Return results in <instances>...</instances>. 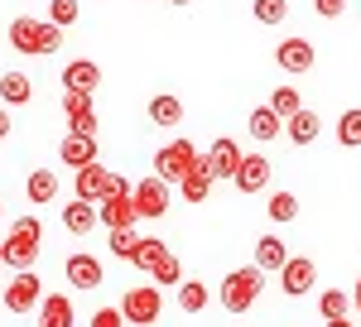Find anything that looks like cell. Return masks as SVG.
I'll list each match as a JSON object with an SVG mask.
<instances>
[{"mask_svg":"<svg viewBox=\"0 0 361 327\" xmlns=\"http://www.w3.org/2000/svg\"><path fill=\"white\" fill-rule=\"evenodd\" d=\"M39 250H44V226H39V217H15L10 221V236L0 241L5 265L10 270H34Z\"/></svg>","mask_w":361,"mask_h":327,"instance_id":"1","label":"cell"},{"mask_svg":"<svg viewBox=\"0 0 361 327\" xmlns=\"http://www.w3.org/2000/svg\"><path fill=\"white\" fill-rule=\"evenodd\" d=\"M116 308H121V318L130 327H149V323H159V313H164V294L154 284H135V289L121 294Z\"/></svg>","mask_w":361,"mask_h":327,"instance_id":"2","label":"cell"},{"mask_svg":"<svg viewBox=\"0 0 361 327\" xmlns=\"http://www.w3.org/2000/svg\"><path fill=\"white\" fill-rule=\"evenodd\" d=\"M255 299H260V270H255V265L231 270L222 279V308H226V313H246Z\"/></svg>","mask_w":361,"mask_h":327,"instance_id":"3","label":"cell"},{"mask_svg":"<svg viewBox=\"0 0 361 327\" xmlns=\"http://www.w3.org/2000/svg\"><path fill=\"white\" fill-rule=\"evenodd\" d=\"M197 159H202V154H197L193 140H169L164 149L154 154V178H164V183H178V178H183V173H188Z\"/></svg>","mask_w":361,"mask_h":327,"instance_id":"4","label":"cell"},{"mask_svg":"<svg viewBox=\"0 0 361 327\" xmlns=\"http://www.w3.org/2000/svg\"><path fill=\"white\" fill-rule=\"evenodd\" d=\"M73 188H78V197H82V202H92V207H97L102 197H111V192L121 188V173H111L106 164L92 159V164H82V168L73 173Z\"/></svg>","mask_w":361,"mask_h":327,"instance_id":"5","label":"cell"},{"mask_svg":"<svg viewBox=\"0 0 361 327\" xmlns=\"http://www.w3.org/2000/svg\"><path fill=\"white\" fill-rule=\"evenodd\" d=\"M97 221L111 226V231H135L140 212H135V197H130V183H126V178H121V188H116L111 197L97 202Z\"/></svg>","mask_w":361,"mask_h":327,"instance_id":"6","label":"cell"},{"mask_svg":"<svg viewBox=\"0 0 361 327\" xmlns=\"http://www.w3.org/2000/svg\"><path fill=\"white\" fill-rule=\"evenodd\" d=\"M130 197H135V212L140 217H164L169 212V202H173V192H169L164 178H140V183H130Z\"/></svg>","mask_w":361,"mask_h":327,"instance_id":"7","label":"cell"},{"mask_svg":"<svg viewBox=\"0 0 361 327\" xmlns=\"http://www.w3.org/2000/svg\"><path fill=\"white\" fill-rule=\"evenodd\" d=\"M39 299H44V279L34 270H15L10 289H5V308H10V313H34Z\"/></svg>","mask_w":361,"mask_h":327,"instance_id":"8","label":"cell"},{"mask_svg":"<svg viewBox=\"0 0 361 327\" xmlns=\"http://www.w3.org/2000/svg\"><path fill=\"white\" fill-rule=\"evenodd\" d=\"M270 159L265 154H241V164H236V173H231V183H236V192L241 197H250V192H265L270 188Z\"/></svg>","mask_w":361,"mask_h":327,"instance_id":"9","label":"cell"},{"mask_svg":"<svg viewBox=\"0 0 361 327\" xmlns=\"http://www.w3.org/2000/svg\"><path fill=\"white\" fill-rule=\"evenodd\" d=\"M313 284H318V265H313V260H304V255H289V260L279 265V289H284L289 299H304Z\"/></svg>","mask_w":361,"mask_h":327,"instance_id":"10","label":"cell"},{"mask_svg":"<svg viewBox=\"0 0 361 327\" xmlns=\"http://www.w3.org/2000/svg\"><path fill=\"white\" fill-rule=\"evenodd\" d=\"M63 274H68V284H73V289H102V279H106L102 260H97V255H87V250L68 255V260H63Z\"/></svg>","mask_w":361,"mask_h":327,"instance_id":"11","label":"cell"},{"mask_svg":"<svg viewBox=\"0 0 361 327\" xmlns=\"http://www.w3.org/2000/svg\"><path fill=\"white\" fill-rule=\"evenodd\" d=\"M202 164H207L212 183H217V178H231V173H236V164H241V144H236L231 135H217V140H212V149L202 154Z\"/></svg>","mask_w":361,"mask_h":327,"instance_id":"12","label":"cell"},{"mask_svg":"<svg viewBox=\"0 0 361 327\" xmlns=\"http://www.w3.org/2000/svg\"><path fill=\"white\" fill-rule=\"evenodd\" d=\"M313 44H308V39H284V44H279L275 49V63L279 68H284V73H294V78H304L308 68H313Z\"/></svg>","mask_w":361,"mask_h":327,"instance_id":"13","label":"cell"},{"mask_svg":"<svg viewBox=\"0 0 361 327\" xmlns=\"http://www.w3.org/2000/svg\"><path fill=\"white\" fill-rule=\"evenodd\" d=\"M97 87H102V68H97L92 58H78V63L63 68V92H82V97H92Z\"/></svg>","mask_w":361,"mask_h":327,"instance_id":"14","label":"cell"},{"mask_svg":"<svg viewBox=\"0 0 361 327\" xmlns=\"http://www.w3.org/2000/svg\"><path fill=\"white\" fill-rule=\"evenodd\" d=\"M39 25L44 20H34V15H15L10 20V49L25 58H39Z\"/></svg>","mask_w":361,"mask_h":327,"instance_id":"15","label":"cell"},{"mask_svg":"<svg viewBox=\"0 0 361 327\" xmlns=\"http://www.w3.org/2000/svg\"><path fill=\"white\" fill-rule=\"evenodd\" d=\"M284 135L294 140V144H313V140L323 135V116H318V111H308V106H299L289 121H284Z\"/></svg>","mask_w":361,"mask_h":327,"instance_id":"16","label":"cell"},{"mask_svg":"<svg viewBox=\"0 0 361 327\" xmlns=\"http://www.w3.org/2000/svg\"><path fill=\"white\" fill-rule=\"evenodd\" d=\"M34 313H39V327H73V299L68 294H44Z\"/></svg>","mask_w":361,"mask_h":327,"instance_id":"17","label":"cell"},{"mask_svg":"<svg viewBox=\"0 0 361 327\" xmlns=\"http://www.w3.org/2000/svg\"><path fill=\"white\" fill-rule=\"evenodd\" d=\"M63 226L73 231V236H92L102 221H97V207L92 202H82V197H73L68 207H63Z\"/></svg>","mask_w":361,"mask_h":327,"instance_id":"18","label":"cell"},{"mask_svg":"<svg viewBox=\"0 0 361 327\" xmlns=\"http://www.w3.org/2000/svg\"><path fill=\"white\" fill-rule=\"evenodd\" d=\"M178 188H183V202H193V207H202L207 202V192H212V173H207V164L197 159L183 178H178Z\"/></svg>","mask_w":361,"mask_h":327,"instance_id":"19","label":"cell"},{"mask_svg":"<svg viewBox=\"0 0 361 327\" xmlns=\"http://www.w3.org/2000/svg\"><path fill=\"white\" fill-rule=\"evenodd\" d=\"M149 121H154L159 130H173V125L183 121V101H178V97H169V92L149 97Z\"/></svg>","mask_w":361,"mask_h":327,"instance_id":"20","label":"cell"},{"mask_svg":"<svg viewBox=\"0 0 361 327\" xmlns=\"http://www.w3.org/2000/svg\"><path fill=\"white\" fill-rule=\"evenodd\" d=\"M246 125H250V135L260 140V144H270V140H279V135H284V121H279V116H275L270 106H255V111H250V121H246Z\"/></svg>","mask_w":361,"mask_h":327,"instance_id":"21","label":"cell"},{"mask_svg":"<svg viewBox=\"0 0 361 327\" xmlns=\"http://www.w3.org/2000/svg\"><path fill=\"white\" fill-rule=\"evenodd\" d=\"M58 159L68 164V168H82V164L97 159V140H82V135H68L58 144Z\"/></svg>","mask_w":361,"mask_h":327,"instance_id":"22","label":"cell"},{"mask_svg":"<svg viewBox=\"0 0 361 327\" xmlns=\"http://www.w3.org/2000/svg\"><path fill=\"white\" fill-rule=\"evenodd\" d=\"M284 260H289V245L279 241V236H260V241H255V270H260V274L279 270Z\"/></svg>","mask_w":361,"mask_h":327,"instance_id":"23","label":"cell"},{"mask_svg":"<svg viewBox=\"0 0 361 327\" xmlns=\"http://www.w3.org/2000/svg\"><path fill=\"white\" fill-rule=\"evenodd\" d=\"M169 255V245L164 241H154V236H135V250H130V265H135V270H154V265H159V260H164Z\"/></svg>","mask_w":361,"mask_h":327,"instance_id":"24","label":"cell"},{"mask_svg":"<svg viewBox=\"0 0 361 327\" xmlns=\"http://www.w3.org/2000/svg\"><path fill=\"white\" fill-rule=\"evenodd\" d=\"M29 97H34V82H29L25 73H5V78H0V101H5V111L25 106Z\"/></svg>","mask_w":361,"mask_h":327,"instance_id":"25","label":"cell"},{"mask_svg":"<svg viewBox=\"0 0 361 327\" xmlns=\"http://www.w3.org/2000/svg\"><path fill=\"white\" fill-rule=\"evenodd\" d=\"M207 299H212V289H207L202 279H178V308H183V313H202Z\"/></svg>","mask_w":361,"mask_h":327,"instance_id":"26","label":"cell"},{"mask_svg":"<svg viewBox=\"0 0 361 327\" xmlns=\"http://www.w3.org/2000/svg\"><path fill=\"white\" fill-rule=\"evenodd\" d=\"M25 192H29V202H34V207H44V202H54V197H58V178L49 173V168H39V173H29Z\"/></svg>","mask_w":361,"mask_h":327,"instance_id":"27","label":"cell"},{"mask_svg":"<svg viewBox=\"0 0 361 327\" xmlns=\"http://www.w3.org/2000/svg\"><path fill=\"white\" fill-rule=\"evenodd\" d=\"M265 217L279 221V226H284V221H294V217H299V197H294V192H270V202H265Z\"/></svg>","mask_w":361,"mask_h":327,"instance_id":"28","label":"cell"},{"mask_svg":"<svg viewBox=\"0 0 361 327\" xmlns=\"http://www.w3.org/2000/svg\"><path fill=\"white\" fill-rule=\"evenodd\" d=\"M149 279H154V289H178V279H183V265H178V255L169 250L164 260L149 270Z\"/></svg>","mask_w":361,"mask_h":327,"instance_id":"29","label":"cell"},{"mask_svg":"<svg viewBox=\"0 0 361 327\" xmlns=\"http://www.w3.org/2000/svg\"><path fill=\"white\" fill-rule=\"evenodd\" d=\"M347 308H352V294H342V289H323V294H318V313H323L328 323L347 318Z\"/></svg>","mask_w":361,"mask_h":327,"instance_id":"30","label":"cell"},{"mask_svg":"<svg viewBox=\"0 0 361 327\" xmlns=\"http://www.w3.org/2000/svg\"><path fill=\"white\" fill-rule=\"evenodd\" d=\"M299 106H304V97H299L294 87H275V92H270V111H275L279 121H289Z\"/></svg>","mask_w":361,"mask_h":327,"instance_id":"31","label":"cell"},{"mask_svg":"<svg viewBox=\"0 0 361 327\" xmlns=\"http://www.w3.org/2000/svg\"><path fill=\"white\" fill-rule=\"evenodd\" d=\"M250 15H255L260 25H284V20H289V0H255Z\"/></svg>","mask_w":361,"mask_h":327,"instance_id":"32","label":"cell"},{"mask_svg":"<svg viewBox=\"0 0 361 327\" xmlns=\"http://www.w3.org/2000/svg\"><path fill=\"white\" fill-rule=\"evenodd\" d=\"M78 15H82V0H49V25L68 29L78 25Z\"/></svg>","mask_w":361,"mask_h":327,"instance_id":"33","label":"cell"},{"mask_svg":"<svg viewBox=\"0 0 361 327\" xmlns=\"http://www.w3.org/2000/svg\"><path fill=\"white\" fill-rule=\"evenodd\" d=\"M337 144H347V149L361 144V111H342V121H337Z\"/></svg>","mask_w":361,"mask_h":327,"instance_id":"34","label":"cell"},{"mask_svg":"<svg viewBox=\"0 0 361 327\" xmlns=\"http://www.w3.org/2000/svg\"><path fill=\"white\" fill-rule=\"evenodd\" d=\"M58 49H63V29H58V25H49V20H44V25H39V58L58 54Z\"/></svg>","mask_w":361,"mask_h":327,"instance_id":"35","label":"cell"},{"mask_svg":"<svg viewBox=\"0 0 361 327\" xmlns=\"http://www.w3.org/2000/svg\"><path fill=\"white\" fill-rule=\"evenodd\" d=\"M63 111H68V121H73V116H87V111H92V97H82V92H63Z\"/></svg>","mask_w":361,"mask_h":327,"instance_id":"36","label":"cell"},{"mask_svg":"<svg viewBox=\"0 0 361 327\" xmlns=\"http://www.w3.org/2000/svg\"><path fill=\"white\" fill-rule=\"evenodd\" d=\"M130 250H135V231H111V255L116 260H130Z\"/></svg>","mask_w":361,"mask_h":327,"instance_id":"37","label":"cell"},{"mask_svg":"<svg viewBox=\"0 0 361 327\" xmlns=\"http://www.w3.org/2000/svg\"><path fill=\"white\" fill-rule=\"evenodd\" d=\"M87 327H126V318H121V308H97Z\"/></svg>","mask_w":361,"mask_h":327,"instance_id":"38","label":"cell"},{"mask_svg":"<svg viewBox=\"0 0 361 327\" xmlns=\"http://www.w3.org/2000/svg\"><path fill=\"white\" fill-rule=\"evenodd\" d=\"M313 10H318L323 20H337V15L347 10V0H313Z\"/></svg>","mask_w":361,"mask_h":327,"instance_id":"39","label":"cell"},{"mask_svg":"<svg viewBox=\"0 0 361 327\" xmlns=\"http://www.w3.org/2000/svg\"><path fill=\"white\" fill-rule=\"evenodd\" d=\"M5 135H10V111L0 106V140H5Z\"/></svg>","mask_w":361,"mask_h":327,"instance_id":"40","label":"cell"},{"mask_svg":"<svg viewBox=\"0 0 361 327\" xmlns=\"http://www.w3.org/2000/svg\"><path fill=\"white\" fill-rule=\"evenodd\" d=\"M352 303H357V313H361V279H357V289H352Z\"/></svg>","mask_w":361,"mask_h":327,"instance_id":"41","label":"cell"},{"mask_svg":"<svg viewBox=\"0 0 361 327\" xmlns=\"http://www.w3.org/2000/svg\"><path fill=\"white\" fill-rule=\"evenodd\" d=\"M328 327H357V323H352V318H337V323H328Z\"/></svg>","mask_w":361,"mask_h":327,"instance_id":"42","label":"cell"},{"mask_svg":"<svg viewBox=\"0 0 361 327\" xmlns=\"http://www.w3.org/2000/svg\"><path fill=\"white\" fill-rule=\"evenodd\" d=\"M169 5H178V10H183V5H193V0H169Z\"/></svg>","mask_w":361,"mask_h":327,"instance_id":"43","label":"cell"},{"mask_svg":"<svg viewBox=\"0 0 361 327\" xmlns=\"http://www.w3.org/2000/svg\"><path fill=\"white\" fill-rule=\"evenodd\" d=\"M0 270H5V255H0Z\"/></svg>","mask_w":361,"mask_h":327,"instance_id":"44","label":"cell"}]
</instances>
